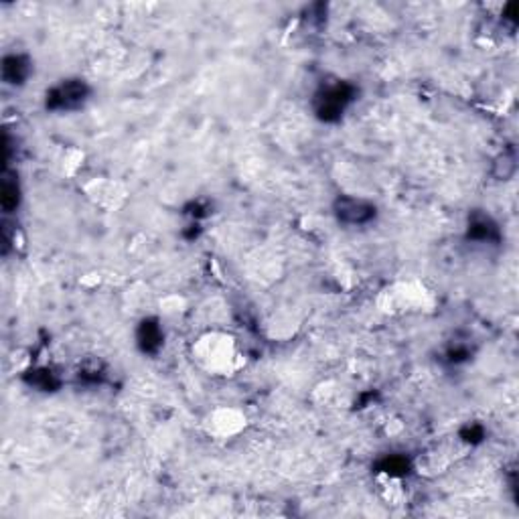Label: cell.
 Returning <instances> with one entry per match:
<instances>
[{"instance_id":"6da1fadb","label":"cell","mask_w":519,"mask_h":519,"mask_svg":"<svg viewBox=\"0 0 519 519\" xmlns=\"http://www.w3.org/2000/svg\"><path fill=\"white\" fill-rule=\"evenodd\" d=\"M88 98V85L81 80L63 81L47 93V108L51 110H73L80 108Z\"/></svg>"},{"instance_id":"7a4b0ae2","label":"cell","mask_w":519,"mask_h":519,"mask_svg":"<svg viewBox=\"0 0 519 519\" xmlns=\"http://www.w3.org/2000/svg\"><path fill=\"white\" fill-rule=\"evenodd\" d=\"M351 98H353V90L349 85L345 83L331 85L320 95H317V114L323 120H335L341 116V112L351 102Z\"/></svg>"},{"instance_id":"3957f363","label":"cell","mask_w":519,"mask_h":519,"mask_svg":"<svg viewBox=\"0 0 519 519\" xmlns=\"http://www.w3.org/2000/svg\"><path fill=\"white\" fill-rule=\"evenodd\" d=\"M335 214L339 217V221H345L351 226H361V224H367L369 219H373L375 207L361 199L341 197L335 203Z\"/></svg>"},{"instance_id":"277c9868","label":"cell","mask_w":519,"mask_h":519,"mask_svg":"<svg viewBox=\"0 0 519 519\" xmlns=\"http://www.w3.org/2000/svg\"><path fill=\"white\" fill-rule=\"evenodd\" d=\"M28 71H31V63L23 55H11L2 63V75H4L6 83H13V85L27 80Z\"/></svg>"},{"instance_id":"5b68a950","label":"cell","mask_w":519,"mask_h":519,"mask_svg":"<svg viewBox=\"0 0 519 519\" xmlns=\"http://www.w3.org/2000/svg\"><path fill=\"white\" fill-rule=\"evenodd\" d=\"M162 343V331L154 320H145L138 329V345L147 353H154Z\"/></svg>"},{"instance_id":"8992f818","label":"cell","mask_w":519,"mask_h":519,"mask_svg":"<svg viewBox=\"0 0 519 519\" xmlns=\"http://www.w3.org/2000/svg\"><path fill=\"white\" fill-rule=\"evenodd\" d=\"M468 238L479 241L495 240L497 238V226L493 224L489 217H485V215H475L473 221H471V226H468Z\"/></svg>"},{"instance_id":"52a82bcc","label":"cell","mask_w":519,"mask_h":519,"mask_svg":"<svg viewBox=\"0 0 519 519\" xmlns=\"http://www.w3.org/2000/svg\"><path fill=\"white\" fill-rule=\"evenodd\" d=\"M515 169H518V159L513 152H503L495 162V174L503 181H509L515 174Z\"/></svg>"},{"instance_id":"ba28073f","label":"cell","mask_w":519,"mask_h":519,"mask_svg":"<svg viewBox=\"0 0 519 519\" xmlns=\"http://www.w3.org/2000/svg\"><path fill=\"white\" fill-rule=\"evenodd\" d=\"M19 203V187H16V181H13V177H6L2 181V207L6 211H11L16 207Z\"/></svg>"},{"instance_id":"9c48e42d","label":"cell","mask_w":519,"mask_h":519,"mask_svg":"<svg viewBox=\"0 0 519 519\" xmlns=\"http://www.w3.org/2000/svg\"><path fill=\"white\" fill-rule=\"evenodd\" d=\"M408 468V463L404 461V458H398V456H392V458H387L386 461V466H384V471L389 473V475H396V473H404Z\"/></svg>"}]
</instances>
